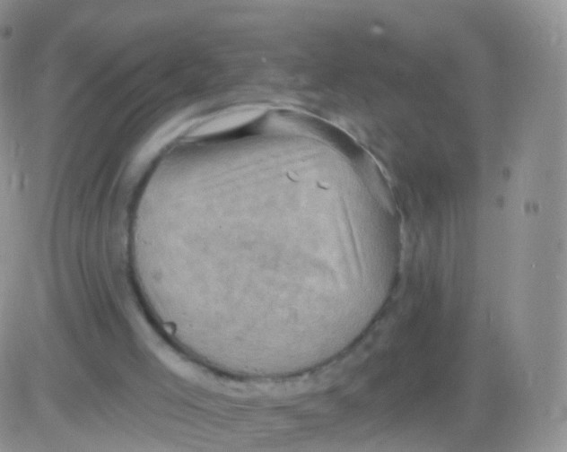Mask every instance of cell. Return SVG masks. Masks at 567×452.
<instances>
[{"label": "cell", "mask_w": 567, "mask_h": 452, "mask_svg": "<svg viewBox=\"0 0 567 452\" xmlns=\"http://www.w3.org/2000/svg\"><path fill=\"white\" fill-rule=\"evenodd\" d=\"M182 168L151 222L162 245L210 260L219 321L311 327L334 317L392 226L358 172L306 140L221 135Z\"/></svg>", "instance_id": "obj_1"}]
</instances>
